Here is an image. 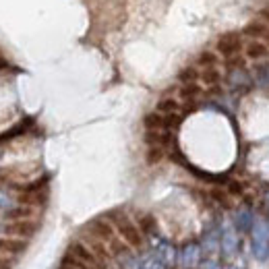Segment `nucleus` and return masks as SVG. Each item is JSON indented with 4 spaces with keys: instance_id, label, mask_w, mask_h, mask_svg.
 <instances>
[{
    "instance_id": "1",
    "label": "nucleus",
    "mask_w": 269,
    "mask_h": 269,
    "mask_svg": "<svg viewBox=\"0 0 269 269\" xmlns=\"http://www.w3.org/2000/svg\"><path fill=\"white\" fill-rule=\"evenodd\" d=\"M253 253L259 261H265L269 257V223L257 217L253 223Z\"/></svg>"
}]
</instances>
